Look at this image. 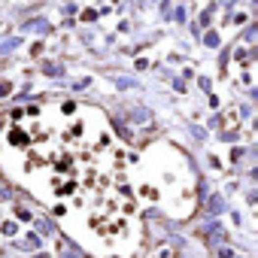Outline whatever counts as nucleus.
I'll return each instance as SVG.
<instances>
[{"label": "nucleus", "mask_w": 258, "mask_h": 258, "mask_svg": "<svg viewBox=\"0 0 258 258\" xmlns=\"http://www.w3.org/2000/svg\"><path fill=\"white\" fill-rule=\"evenodd\" d=\"M6 149L15 170L58 216H82L97 240L122 237L137 213L125 185V152L97 107L79 100H43L12 113Z\"/></svg>", "instance_id": "f257e3e1"}]
</instances>
